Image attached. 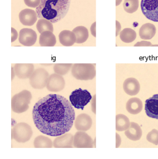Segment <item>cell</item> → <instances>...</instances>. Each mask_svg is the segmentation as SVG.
<instances>
[{"label": "cell", "mask_w": 158, "mask_h": 159, "mask_svg": "<svg viewBox=\"0 0 158 159\" xmlns=\"http://www.w3.org/2000/svg\"><path fill=\"white\" fill-rule=\"evenodd\" d=\"M56 43V37L51 31H45L41 34L39 43L42 47L54 46Z\"/></svg>", "instance_id": "7402d4cb"}, {"label": "cell", "mask_w": 158, "mask_h": 159, "mask_svg": "<svg viewBox=\"0 0 158 159\" xmlns=\"http://www.w3.org/2000/svg\"><path fill=\"white\" fill-rule=\"evenodd\" d=\"M73 67V64H62L57 63L55 64L54 67L55 73L57 75H64L67 74L70 69Z\"/></svg>", "instance_id": "f1b7e54d"}, {"label": "cell", "mask_w": 158, "mask_h": 159, "mask_svg": "<svg viewBox=\"0 0 158 159\" xmlns=\"http://www.w3.org/2000/svg\"><path fill=\"white\" fill-rule=\"evenodd\" d=\"M34 145L35 148H51L53 145L50 139L42 135H40L35 138Z\"/></svg>", "instance_id": "484cf974"}, {"label": "cell", "mask_w": 158, "mask_h": 159, "mask_svg": "<svg viewBox=\"0 0 158 159\" xmlns=\"http://www.w3.org/2000/svg\"><path fill=\"white\" fill-rule=\"evenodd\" d=\"M122 2V0H116V6H118Z\"/></svg>", "instance_id": "74e56055"}, {"label": "cell", "mask_w": 158, "mask_h": 159, "mask_svg": "<svg viewBox=\"0 0 158 159\" xmlns=\"http://www.w3.org/2000/svg\"><path fill=\"white\" fill-rule=\"evenodd\" d=\"M156 26L150 23H145L140 27L139 36L142 39L149 40L155 36L156 34Z\"/></svg>", "instance_id": "ffe728a7"}, {"label": "cell", "mask_w": 158, "mask_h": 159, "mask_svg": "<svg viewBox=\"0 0 158 159\" xmlns=\"http://www.w3.org/2000/svg\"><path fill=\"white\" fill-rule=\"evenodd\" d=\"M90 93L86 89L79 88L71 93L69 99L70 102L74 108L84 110V107L92 99Z\"/></svg>", "instance_id": "5b68a950"}, {"label": "cell", "mask_w": 158, "mask_h": 159, "mask_svg": "<svg viewBox=\"0 0 158 159\" xmlns=\"http://www.w3.org/2000/svg\"><path fill=\"white\" fill-rule=\"evenodd\" d=\"M55 148H71L74 145V136L70 134H64L57 136L53 142Z\"/></svg>", "instance_id": "2e32d148"}, {"label": "cell", "mask_w": 158, "mask_h": 159, "mask_svg": "<svg viewBox=\"0 0 158 159\" xmlns=\"http://www.w3.org/2000/svg\"><path fill=\"white\" fill-rule=\"evenodd\" d=\"M146 139L149 142L156 145H158V130L156 129H153L148 134Z\"/></svg>", "instance_id": "f546056e"}, {"label": "cell", "mask_w": 158, "mask_h": 159, "mask_svg": "<svg viewBox=\"0 0 158 159\" xmlns=\"http://www.w3.org/2000/svg\"><path fill=\"white\" fill-rule=\"evenodd\" d=\"M75 126L79 131H86L91 128L93 121L90 116L86 114H81L75 119Z\"/></svg>", "instance_id": "9a60e30c"}, {"label": "cell", "mask_w": 158, "mask_h": 159, "mask_svg": "<svg viewBox=\"0 0 158 159\" xmlns=\"http://www.w3.org/2000/svg\"><path fill=\"white\" fill-rule=\"evenodd\" d=\"M130 125L129 118L124 114H117L116 116V130L118 131H125Z\"/></svg>", "instance_id": "cb8c5ba5"}, {"label": "cell", "mask_w": 158, "mask_h": 159, "mask_svg": "<svg viewBox=\"0 0 158 159\" xmlns=\"http://www.w3.org/2000/svg\"><path fill=\"white\" fill-rule=\"evenodd\" d=\"M93 140L84 131H78L74 136V146L76 148H93Z\"/></svg>", "instance_id": "9c48e42d"}, {"label": "cell", "mask_w": 158, "mask_h": 159, "mask_svg": "<svg viewBox=\"0 0 158 159\" xmlns=\"http://www.w3.org/2000/svg\"><path fill=\"white\" fill-rule=\"evenodd\" d=\"M41 0H24V2L29 7L37 8L40 4Z\"/></svg>", "instance_id": "4dcf8cb0"}, {"label": "cell", "mask_w": 158, "mask_h": 159, "mask_svg": "<svg viewBox=\"0 0 158 159\" xmlns=\"http://www.w3.org/2000/svg\"><path fill=\"white\" fill-rule=\"evenodd\" d=\"M71 73L76 79L81 80H93L96 75V69L93 64L76 63L73 65Z\"/></svg>", "instance_id": "3957f363"}, {"label": "cell", "mask_w": 158, "mask_h": 159, "mask_svg": "<svg viewBox=\"0 0 158 159\" xmlns=\"http://www.w3.org/2000/svg\"><path fill=\"white\" fill-rule=\"evenodd\" d=\"M73 32L76 37V43H83L87 41L89 38V32L88 29L84 26H78L74 28Z\"/></svg>", "instance_id": "603a6c76"}, {"label": "cell", "mask_w": 158, "mask_h": 159, "mask_svg": "<svg viewBox=\"0 0 158 159\" xmlns=\"http://www.w3.org/2000/svg\"><path fill=\"white\" fill-rule=\"evenodd\" d=\"M15 73L20 79H27L31 77L34 71V65L31 63L16 64L13 68Z\"/></svg>", "instance_id": "5bb4252c"}, {"label": "cell", "mask_w": 158, "mask_h": 159, "mask_svg": "<svg viewBox=\"0 0 158 159\" xmlns=\"http://www.w3.org/2000/svg\"><path fill=\"white\" fill-rule=\"evenodd\" d=\"M18 40L23 46H32L36 42V33L30 28H23L20 31Z\"/></svg>", "instance_id": "30bf717a"}, {"label": "cell", "mask_w": 158, "mask_h": 159, "mask_svg": "<svg viewBox=\"0 0 158 159\" xmlns=\"http://www.w3.org/2000/svg\"><path fill=\"white\" fill-rule=\"evenodd\" d=\"M32 118L39 131L49 136H58L70 131L75 113L67 99L51 94L42 98L34 105Z\"/></svg>", "instance_id": "6da1fadb"}, {"label": "cell", "mask_w": 158, "mask_h": 159, "mask_svg": "<svg viewBox=\"0 0 158 159\" xmlns=\"http://www.w3.org/2000/svg\"><path fill=\"white\" fill-rule=\"evenodd\" d=\"M91 100V109L93 113L96 114V95H93Z\"/></svg>", "instance_id": "836d02e7"}, {"label": "cell", "mask_w": 158, "mask_h": 159, "mask_svg": "<svg viewBox=\"0 0 158 159\" xmlns=\"http://www.w3.org/2000/svg\"><path fill=\"white\" fill-rule=\"evenodd\" d=\"M125 92L128 95L134 96L140 91V85L139 81L134 78H129L125 80L123 84Z\"/></svg>", "instance_id": "e0dca14e"}, {"label": "cell", "mask_w": 158, "mask_h": 159, "mask_svg": "<svg viewBox=\"0 0 158 159\" xmlns=\"http://www.w3.org/2000/svg\"><path fill=\"white\" fill-rule=\"evenodd\" d=\"M14 72H15V70H14V69H13V68H12V80H13V77L15 75H16L15 74L14 75Z\"/></svg>", "instance_id": "f35d334b"}, {"label": "cell", "mask_w": 158, "mask_h": 159, "mask_svg": "<svg viewBox=\"0 0 158 159\" xmlns=\"http://www.w3.org/2000/svg\"><path fill=\"white\" fill-rule=\"evenodd\" d=\"M139 5V0H125L123 7L127 13H133L137 10Z\"/></svg>", "instance_id": "83f0119b"}, {"label": "cell", "mask_w": 158, "mask_h": 159, "mask_svg": "<svg viewBox=\"0 0 158 159\" xmlns=\"http://www.w3.org/2000/svg\"><path fill=\"white\" fill-rule=\"evenodd\" d=\"M153 46V47L158 46V44H156V45H152V46Z\"/></svg>", "instance_id": "ab89813d"}, {"label": "cell", "mask_w": 158, "mask_h": 159, "mask_svg": "<svg viewBox=\"0 0 158 159\" xmlns=\"http://www.w3.org/2000/svg\"><path fill=\"white\" fill-rule=\"evenodd\" d=\"M141 9L148 20L158 22V0H141Z\"/></svg>", "instance_id": "ba28073f"}, {"label": "cell", "mask_w": 158, "mask_h": 159, "mask_svg": "<svg viewBox=\"0 0 158 159\" xmlns=\"http://www.w3.org/2000/svg\"><path fill=\"white\" fill-rule=\"evenodd\" d=\"M145 111L149 117L158 120V94H154L145 101Z\"/></svg>", "instance_id": "7c38bea8"}, {"label": "cell", "mask_w": 158, "mask_h": 159, "mask_svg": "<svg viewBox=\"0 0 158 159\" xmlns=\"http://www.w3.org/2000/svg\"><path fill=\"white\" fill-rule=\"evenodd\" d=\"M17 37H18L17 32L15 28L12 27L11 28V42L15 41L17 39Z\"/></svg>", "instance_id": "d6a6232c"}, {"label": "cell", "mask_w": 158, "mask_h": 159, "mask_svg": "<svg viewBox=\"0 0 158 159\" xmlns=\"http://www.w3.org/2000/svg\"><path fill=\"white\" fill-rule=\"evenodd\" d=\"M36 28L39 33L42 34L45 31L53 32L54 27L51 22L45 18H40L37 22Z\"/></svg>", "instance_id": "4316f807"}, {"label": "cell", "mask_w": 158, "mask_h": 159, "mask_svg": "<svg viewBox=\"0 0 158 159\" xmlns=\"http://www.w3.org/2000/svg\"><path fill=\"white\" fill-rule=\"evenodd\" d=\"M60 43L64 46L70 47L73 46L76 41L75 34L73 31L64 30L60 32L59 36Z\"/></svg>", "instance_id": "d6986e66"}, {"label": "cell", "mask_w": 158, "mask_h": 159, "mask_svg": "<svg viewBox=\"0 0 158 159\" xmlns=\"http://www.w3.org/2000/svg\"><path fill=\"white\" fill-rule=\"evenodd\" d=\"M49 74L45 69L40 68L34 70L30 77L31 87L36 89H42L46 86Z\"/></svg>", "instance_id": "52a82bcc"}, {"label": "cell", "mask_w": 158, "mask_h": 159, "mask_svg": "<svg viewBox=\"0 0 158 159\" xmlns=\"http://www.w3.org/2000/svg\"><path fill=\"white\" fill-rule=\"evenodd\" d=\"M20 21L24 26H33L37 20V15L35 11L26 8L19 13Z\"/></svg>", "instance_id": "4fadbf2b"}, {"label": "cell", "mask_w": 158, "mask_h": 159, "mask_svg": "<svg viewBox=\"0 0 158 159\" xmlns=\"http://www.w3.org/2000/svg\"><path fill=\"white\" fill-rule=\"evenodd\" d=\"M142 130L137 123L132 122L129 128L125 130V134L127 138L132 141H137L142 136Z\"/></svg>", "instance_id": "ac0fdd59"}, {"label": "cell", "mask_w": 158, "mask_h": 159, "mask_svg": "<svg viewBox=\"0 0 158 159\" xmlns=\"http://www.w3.org/2000/svg\"><path fill=\"white\" fill-rule=\"evenodd\" d=\"M120 38L122 41L129 43L135 41L136 38V33L132 28H124L120 33Z\"/></svg>", "instance_id": "d4e9b609"}, {"label": "cell", "mask_w": 158, "mask_h": 159, "mask_svg": "<svg viewBox=\"0 0 158 159\" xmlns=\"http://www.w3.org/2000/svg\"><path fill=\"white\" fill-rule=\"evenodd\" d=\"M32 99L30 92L23 90L14 95L11 100V108L15 113H24L28 110Z\"/></svg>", "instance_id": "277c9868"}, {"label": "cell", "mask_w": 158, "mask_h": 159, "mask_svg": "<svg viewBox=\"0 0 158 159\" xmlns=\"http://www.w3.org/2000/svg\"><path fill=\"white\" fill-rule=\"evenodd\" d=\"M65 86V80L61 75L55 73L50 75L46 85L47 89L50 92H60L64 89Z\"/></svg>", "instance_id": "8fae6325"}, {"label": "cell", "mask_w": 158, "mask_h": 159, "mask_svg": "<svg viewBox=\"0 0 158 159\" xmlns=\"http://www.w3.org/2000/svg\"><path fill=\"white\" fill-rule=\"evenodd\" d=\"M126 109L127 111L132 114H137L142 111V101L138 98H132L127 101L126 105Z\"/></svg>", "instance_id": "44dd1931"}, {"label": "cell", "mask_w": 158, "mask_h": 159, "mask_svg": "<svg viewBox=\"0 0 158 159\" xmlns=\"http://www.w3.org/2000/svg\"><path fill=\"white\" fill-rule=\"evenodd\" d=\"M71 0H41L36 12L38 18H45L52 23L65 17L70 8Z\"/></svg>", "instance_id": "7a4b0ae2"}, {"label": "cell", "mask_w": 158, "mask_h": 159, "mask_svg": "<svg viewBox=\"0 0 158 159\" xmlns=\"http://www.w3.org/2000/svg\"><path fill=\"white\" fill-rule=\"evenodd\" d=\"M122 26L118 21H116V36H117L119 34L121 31Z\"/></svg>", "instance_id": "d590c367"}, {"label": "cell", "mask_w": 158, "mask_h": 159, "mask_svg": "<svg viewBox=\"0 0 158 159\" xmlns=\"http://www.w3.org/2000/svg\"><path fill=\"white\" fill-rule=\"evenodd\" d=\"M152 44L150 42L143 41L138 42L134 45V47H149L151 46Z\"/></svg>", "instance_id": "1f68e13d"}, {"label": "cell", "mask_w": 158, "mask_h": 159, "mask_svg": "<svg viewBox=\"0 0 158 159\" xmlns=\"http://www.w3.org/2000/svg\"><path fill=\"white\" fill-rule=\"evenodd\" d=\"M116 148H119L120 144H121V142H122V140H121V138L119 134H116Z\"/></svg>", "instance_id": "8d00e7d4"}, {"label": "cell", "mask_w": 158, "mask_h": 159, "mask_svg": "<svg viewBox=\"0 0 158 159\" xmlns=\"http://www.w3.org/2000/svg\"><path fill=\"white\" fill-rule=\"evenodd\" d=\"M31 126L25 123L17 124L12 130V136L13 139L20 143L29 141L32 135Z\"/></svg>", "instance_id": "8992f818"}, {"label": "cell", "mask_w": 158, "mask_h": 159, "mask_svg": "<svg viewBox=\"0 0 158 159\" xmlns=\"http://www.w3.org/2000/svg\"><path fill=\"white\" fill-rule=\"evenodd\" d=\"M90 31L91 34L94 37H96V22H93L90 27Z\"/></svg>", "instance_id": "e575fe53"}]
</instances>
